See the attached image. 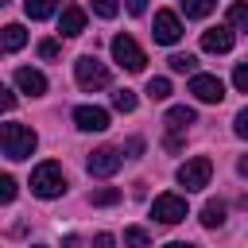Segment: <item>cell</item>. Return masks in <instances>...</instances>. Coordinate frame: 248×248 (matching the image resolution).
<instances>
[{"label": "cell", "mask_w": 248, "mask_h": 248, "mask_svg": "<svg viewBox=\"0 0 248 248\" xmlns=\"http://www.w3.org/2000/svg\"><path fill=\"white\" fill-rule=\"evenodd\" d=\"M35 143H39V136L31 132V128H23V124H0V151L12 159V163H19V159H27L31 151H35Z\"/></svg>", "instance_id": "1"}, {"label": "cell", "mask_w": 248, "mask_h": 248, "mask_svg": "<svg viewBox=\"0 0 248 248\" xmlns=\"http://www.w3.org/2000/svg\"><path fill=\"white\" fill-rule=\"evenodd\" d=\"M39 58H58V43L54 39H43L39 43Z\"/></svg>", "instance_id": "29"}, {"label": "cell", "mask_w": 248, "mask_h": 248, "mask_svg": "<svg viewBox=\"0 0 248 248\" xmlns=\"http://www.w3.org/2000/svg\"><path fill=\"white\" fill-rule=\"evenodd\" d=\"M236 170H240V174H244V178H248V155H244V159H240V163H236Z\"/></svg>", "instance_id": "34"}, {"label": "cell", "mask_w": 248, "mask_h": 248, "mask_svg": "<svg viewBox=\"0 0 248 248\" xmlns=\"http://www.w3.org/2000/svg\"><path fill=\"white\" fill-rule=\"evenodd\" d=\"M163 248H194V244H186V240H170V244H163Z\"/></svg>", "instance_id": "35"}, {"label": "cell", "mask_w": 248, "mask_h": 248, "mask_svg": "<svg viewBox=\"0 0 248 248\" xmlns=\"http://www.w3.org/2000/svg\"><path fill=\"white\" fill-rule=\"evenodd\" d=\"M58 31H62V35H70V39H74V35H81V31H85V12H81L78 4L62 8V16H58Z\"/></svg>", "instance_id": "13"}, {"label": "cell", "mask_w": 248, "mask_h": 248, "mask_svg": "<svg viewBox=\"0 0 248 248\" xmlns=\"http://www.w3.org/2000/svg\"><path fill=\"white\" fill-rule=\"evenodd\" d=\"M12 198H16V178L4 174V178H0V202H12Z\"/></svg>", "instance_id": "27"}, {"label": "cell", "mask_w": 248, "mask_h": 248, "mask_svg": "<svg viewBox=\"0 0 248 248\" xmlns=\"http://www.w3.org/2000/svg\"><path fill=\"white\" fill-rule=\"evenodd\" d=\"M151 240H147V229H140V225H128L124 229V248H147Z\"/></svg>", "instance_id": "21"}, {"label": "cell", "mask_w": 248, "mask_h": 248, "mask_svg": "<svg viewBox=\"0 0 248 248\" xmlns=\"http://www.w3.org/2000/svg\"><path fill=\"white\" fill-rule=\"evenodd\" d=\"M198 116H194V108H186V105H174V108H167V128L170 132H182V128H190Z\"/></svg>", "instance_id": "14"}, {"label": "cell", "mask_w": 248, "mask_h": 248, "mask_svg": "<svg viewBox=\"0 0 248 248\" xmlns=\"http://www.w3.org/2000/svg\"><path fill=\"white\" fill-rule=\"evenodd\" d=\"M85 170H89L93 178H108V174H116V170H120V151H116V147H97V151H89Z\"/></svg>", "instance_id": "8"}, {"label": "cell", "mask_w": 248, "mask_h": 248, "mask_svg": "<svg viewBox=\"0 0 248 248\" xmlns=\"http://www.w3.org/2000/svg\"><path fill=\"white\" fill-rule=\"evenodd\" d=\"M35 248H46V244H35Z\"/></svg>", "instance_id": "36"}, {"label": "cell", "mask_w": 248, "mask_h": 248, "mask_svg": "<svg viewBox=\"0 0 248 248\" xmlns=\"http://www.w3.org/2000/svg\"><path fill=\"white\" fill-rule=\"evenodd\" d=\"M93 12H97L101 19H112V16L120 12V4H116V0H93Z\"/></svg>", "instance_id": "25"}, {"label": "cell", "mask_w": 248, "mask_h": 248, "mask_svg": "<svg viewBox=\"0 0 248 248\" xmlns=\"http://www.w3.org/2000/svg\"><path fill=\"white\" fill-rule=\"evenodd\" d=\"M151 217L163 221V225L186 221V198H178V194H159V198L151 202Z\"/></svg>", "instance_id": "6"}, {"label": "cell", "mask_w": 248, "mask_h": 248, "mask_svg": "<svg viewBox=\"0 0 248 248\" xmlns=\"http://www.w3.org/2000/svg\"><path fill=\"white\" fill-rule=\"evenodd\" d=\"M58 4L62 0H23V12H27V19H50L58 12Z\"/></svg>", "instance_id": "15"}, {"label": "cell", "mask_w": 248, "mask_h": 248, "mask_svg": "<svg viewBox=\"0 0 248 248\" xmlns=\"http://www.w3.org/2000/svg\"><path fill=\"white\" fill-rule=\"evenodd\" d=\"M147 97H151V101H167V97H170V81H167V78H151V81H147Z\"/></svg>", "instance_id": "22"}, {"label": "cell", "mask_w": 248, "mask_h": 248, "mask_svg": "<svg viewBox=\"0 0 248 248\" xmlns=\"http://www.w3.org/2000/svg\"><path fill=\"white\" fill-rule=\"evenodd\" d=\"M167 66H170L174 74H190V78L198 74V58H194V54H170Z\"/></svg>", "instance_id": "18"}, {"label": "cell", "mask_w": 248, "mask_h": 248, "mask_svg": "<svg viewBox=\"0 0 248 248\" xmlns=\"http://www.w3.org/2000/svg\"><path fill=\"white\" fill-rule=\"evenodd\" d=\"M151 35H155V43H163V46H174V43L182 39V19H178L174 12H155Z\"/></svg>", "instance_id": "9"}, {"label": "cell", "mask_w": 248, "mask_h": 248, "mask_svg": "<svg viewBox=\"0 0 248 248\" xmlns=\"http://www.w3.org/2000/svg\"><path fill=\"white\" fill-rule=\"evenodd\" d=\"M0 105H4V112H8V108H16V97H12L8 89H4V97H0Z\"/></svg>", "instance_id": "32"}, {"label": "cell", "mask_w": 248, "mask_h": 248, "mask_svg": "<svg viewBox=\"0 0 248 248\" xmlns=\"http://www.w3.org/2000/svg\"><path fill=\"white\" fill-rule=\"evenodd\" d=\"M16 85H19L23 93H31V97H43V93H46V78H43L39 70H31V66H19V70H16Z\"/></svg>", "instance_id": "12"}, {"label": "cell", "mask_w": 248, "mask_h": 248, "mask_svg": "<svg viewBox=\"0 0 248 248\" xmlns=\"http://www.w3.org/2000/svg\"><path fill=\"white\" fill-rule=\"evenodd\" d=\"M74 124H78L81 132H105V128H108V112H105L101 105H78V108H74Z\"/></svg>", "instance_id": "10"}, {"label": "cell", "mask_w": 248, "mask_h": 248, "mask_svg": "<svg viewBox=\"0 0 248 248\" xmlns=\"http://www.w3.org/2000/svg\"><path fill=\"white\" fill-rule=\"evenodd\" d=\"M23 43H27V31H23L19 23H8V27H4V50L12 54V50H19Z\"/></svg>", "instance_id": "17"}, {"label": "cell", "mask_w": 248, "mask_h": 248, "mask_svg": "<svg viewBox=\"0 0 248 248\" xmlns=\"http://www.w3.org/2000/svg\"><path fill=\"white\" fill-rule=\"evenodd\" d=\"M202 50L229 54L232 50V27H209V31H202Z\"/></svg>", "instance_id": "11"}, {"label": "cell", "mask_w": 248, "mask_h": 248, "mask_svg": "<svg viewBox=\"0 0 248 248\" xmlns=\"http://www.w3.org/2000/svg\"><path fill=\"white\" fill-rule=\"evenodd\" d=\"M244 205H248V198H244Z\"/></svg>", "instance_id": "37"}, {"label": "cell", "mask_w": 248, "mask_h": 248, "mask_svg": "<svg viewBox=\"0 0 248 248\" xmlns=\"http://www.w3.org/2000/svg\"><path fill=\"white\" fill-rule=\"evenodd\" d=\"M31 194L35 198H62L66 194V174L58 163H39L31 170Z\"/></svg>", "instance_id": "2"}, {"label": "cell", "mask_w": 248, "mask_h": 248, "mask_svg": "<svg viewBox=\"0 0 248 248\" xmlns=\"http://www.w3.org/2000/svg\"><path fill=\"white\" fill-rule=\"evenodd\" d=\"M62 248H81V240H78V236H66V240H62Z\"/></svg>", "instance_id": "33"}, {"label": "cell", "mask_w": 248, "mask_h": 248, "mask_svg": "<svg viewBox=\"0 0 248 248\" xmlns=\"http://www.w3.org/2000/svg\"><path fill=\"white\" fill-rule=\"evenodd\" d=\"M112 108H116V112H132V108H136V93H132V89L112 93Z\"/></svg>", "instance_id": "23"}, {"label": "cell", "mask_w": 248, "mask_h": 248, "mask_svg": "<svg viewBox=\"0 0 248 248\" xmlns=\"http://www.w3.org/2000/svg\"><path fill=\"white\" fill-rule=\"evenodd\" d=\"M202 225L205 229H221L225 225V202H205L202 205Z\"/></svg>", "instance_id": "16"}, {"label": "cell", "mask_w": 248, "mask_h": 248, "mask_svg": "<svg viewBox=\"0 0 248 248\" xmlns=\"http://www.w3.org/2000/svg\"><path fill=\"white\" fill-rule=\"evenodd\" d=\"M93 205H116L120 202V190H112V186H105V190H93V198H89Z\"/></svg>", "instance_id": "24"}, {"label": "cell", "mask_w": 248, "mask_h": 248, "mask_svg": "<svg viewBox=\"0 0 248 248\" xmlns=\"http://www.w3.org/2000/svg\"><path fill=\"white\" fill-rule=\"evenodd\" d=\"M112 244H116L112 232H97V236H93V248H112Z\"/></svg>", "instance_id": "30"}, {"label": "cell", "mask_w": 248, "mask_h": 248, "mask_svg": "<svg viewBox=\"0 0 248 248\" xmlns=\"http://www.w3.org/2000/svg\"><path fill=\"white\" fill-rule=\"evenodd\" d=\"M229 27L232 31H248V4H229Z\"/></svg>", "instance_id": "19"}, {"label": "cell", "mask_w": 248, "mask_h": 248, "mask_svg": "<svg viewBox=\"0 0 248 248\" xmlns=\"http://www.w3.org/2000/svg\"><path fill=\"white\" fill-rule=\"evenodd\" d=\"M232 132H236L240 140H248V108H240V112H236V120H232Z\"/></svg>", "instance_id": "28"}, {"label": "cell", "mask_w": 248, "mask_h": 248, "mask_svg": "<svg viewBox=\"0 0 248 248\" xmlns=\"http://www.w3.org/2000/svg\"><path fill=\"white\" fill-rule=\"evenodd\" d=\"M209 174H213V163H209L205 155H194V159H186V163L178 167V182H182L186 190H202V186H209Z\"/></svg>", "instance_id": "5"}, {"label": "cell", "mask_w": 248, "mask_h": 248, "mask_svg": "<svg viewBox=\"0 0 248 248\" xmlns=\"http://www.w3.org/2000/svg\"><path fill=\"white\" fill-rule=\"evenodd\" d=\"M190 93H194L202 105H221L225 81H221L217 74H194V78H190Z\"/></svg>", "instance_id": "7"}, {"label": "cell", "mask_w": 248, "mask_h": 248, "mask_svg": "<svg viewBox=\"0 0 248 248\" xmlns=\"http://www.w3.org/2000/svg\"><path fill=\"white\" fill-rule=\"evenodd\" d=\"M182 12H186V19H205L213 12V0H182Z\"/></svg>", "instance_id": "20"}, {"label": "cell", "mask_w": 248, "mask_h": 248, "mask_svg": "<svg viewBox=\"0 0 248 248\" xmlns=\"http://www.w3.org/2000/svg\"><path fill=\"white\" fill-rule=\"evenodd\" d=\"M232 85H236L240 93H248V62H236V70H232Z\"/></svg>", "instance_id": "26"}, {"label": "cell", "mask_w": 248, "mask_h": 248, "mask_svg": "<svg viewBox=\"0 0 248 248\" xmlns=\"http://www.w3.org/2000/svg\"><path fill=\"white\" fill-rule=\"evenodd\" d=\"M112 62H116L120 70H128V74H140V70L147 66V54L140 50V43H136L132 35H116V39H112Z\"/></svg>", "instance_id": "3"}, {"label": "cell", "mask_w": 248, "mask_h": 248, "mask_svg": "<svg viewBox=\"0 0 248 248\" xmlns=\"http://www.w3.org/2000/svg\"><path fill=\"white\" fill-rule=\"evenodd\" d=\"M74 74H78V85L81 89H105L108 85V66L97 58V54H81L78 62H74Z\"/></svg>", "instance_id": "4"}, {"label": "cell", "mask_w": 248, "mask_h": 248, "mask_svg": "<svg viewBox=\"0 0 248 248\" xmlns=\"http://www.w3.org/2000/svg\"><path fill=\"white\" fill-rule=\"evenodd\" d=\"M143 8H147V0H128V12L132 16H143Z\"/></svg>", "instance_id": "31"}]
</instances>
